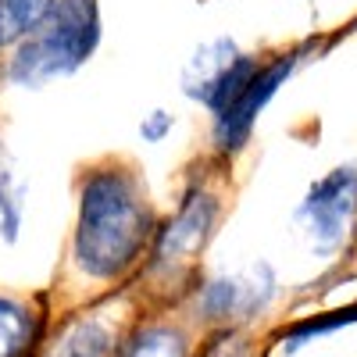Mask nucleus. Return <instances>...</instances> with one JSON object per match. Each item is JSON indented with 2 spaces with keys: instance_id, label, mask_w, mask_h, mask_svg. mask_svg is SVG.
Wrapping results in <instances>:
<instances>
[{
  "instance_id": "f257e3e1",
  "label": "nucleus",
  "mask_w": 357,
  "mask_h": 357,
  "mask_svg": "<svg viewBox=\"0 0 357 357\" xmlns=\"http://www.w3.org/2000/svg\"><path fill=\"white\" fill-rule=\"evenodd\" d=\"M151 207L139 178L126 168L89 172L79 197L75 264L93 279H114L136 264L151 240Z\"/></svg>"
},
{
  "instance_id": "f03ea898",
  "label": "nucleus",
  "mask_w": 357,
  "mask_h": 357,
  "mask_svg": "<svg viewBox=\"0 0 357 357\" xmlns=\"http://www.w3.org/2000/svg\"><path fill=\"white\" fill-rule=\"evenodd\" d=\"M97 40V0H57L54 11L18 43L8 65V79L25 89H40L57 75H72L79 65L89 61Z\"/></svg>"
},
{
  "instance_id": "7ed1b4c3",
  "label": "nucleus",
  "mask_w": 357,
  "mask_h": 357,
  "mask_svg": "<svg viewBox=\"0 0 357 357\" xmlns=\"http://www.w3.org/2000/svg\"><path fill=\"white\" fill-rule=\"evenodd\" d=\"M357 215V168H336L307 190L296 207V225L318 254H333L343 247Z\"/></svg>"
},
{
  "instance_id": "20e7f679",
  "label": "nucleus",
  "mask_w": 357,
  "mask_h": 357,
  "mask_svg": "<svg viewBox=\"0 0 357 357\" xmlns=\"http://www.w3.org/2000/svg\"><path fill=\"white\" fill-rule=\"evenodd\" d=\"M293 65H296V54H286V57H279V61L264 65V68L254 75V82L247 86V93L236 100L229 111H222V114L215 118V143H218V151L236 154V151H240V146L250 139V129H254V122H257V114L264 111L268 100L275 97V89L289 79Z\"/></svg>"
},
{
  "instance_id": "39448f33",
  "label": "nucleus",
  "mask_w": 357,
  "mask_h": 357,
  "mask_svg": "<svg viewBox=\"0 0 357 357\" xmlns=\"http://www.w3.org/2000/svg\"><path fill=\"white\" fill-rule=\"evenodd\" d=\"M215 215H218V200L204 190H193L186 197V204L178 207V215L161 229L158 247H154V264H186L190 257H197L204 250V243L211 240L215 229Z\"/></svg>"
},
{
  "instance_id": "423d86ee",
  "label": "nucleus",
  "mask_w": 357,
  "mask_h": 357,
  "mask_svg": "<svg viewBox=\"0 0 357 357\" xmlns=\"http://www.w3.org/2000/svg\"><path fill=\"white\" fill-rule=\"evenodd\" d=\"M275 289V279L268 272V264L250 268L247 275H225L215 279L200 296L204 318H232V314H250L268 304V296Z\"/></svg>"
},
{
  "instance_id": "0eeeda50",
  "label": "nucleus",
  "mask_w": 357,
  "mask_h": 357,
  "mask_svg": "<svg viewBox=\"0 0 357 357\" xmlns=\"http://www.w3.org/2000/svg\"><path fill=\"white\" fill-rule=\"evenodd\" d=\"M240 61V50H236V43L229 36L222 40H211V43H204L193 57H190V65L183 72V89H186V97L200 100L204 107L211 104L215 97V89L222 86V79L229 75V68Z\"/></svg>"
},
{
  "instance_id": "6e6552de",
  "label": "nucleus",
  "mask_w": 357,
  "mask_h": 357,
  "mask_svg": "<svg viewBox=\"0 0 357 357\" xmlns=\"http://www.w3.org/2000/svg\"><path fill=\"white\" fill-rule=\"evenodd\" d=\"M57 0H0V47L25 40L54 11Z\"/></svg>"
},
{
  "instance_id": "1a4fd4ad",
  "label": "nucleus",
  "mask_w": 357,
  "mask_h": 357,
  "mask_svg": "<svg viewBox=\"0 0 357 357\" xmlns=\"http://www.w3.org/2000/svg\"><path fill=\"white\" fill-rule=\"evenodd\" d=\"M107 347H111V329L97 318H86V321L72 325L50 357H104Z\"/></svg>"
},
{
  "instance_id": "9d476101",
  "label": "nucleus",
  "mask_w": 357,
  "mask_h": 357,
  "mask_svg": "<svg viewBox=\"0 0 357 357\" xmlns=\"http://www.w3.org/2000/svg\"><path fill=\"white\" fill-rule=\"evenodd\" d=\"M33 340V314L0 296V357H22Z\"/></svg>"
},
{
  "instance_id": "9b49d317",
  "label": "nucleus",
  "mask_w": 357,
  "mask_h": 357,
  "mask_svg": "<svg viewBox=\"0 0 357 357\" xmlns=\"http://www.w3.org/2000/svg\"><path fill=\"white\" fill-rule=\"evenodd\" d=\"M122 357H186V340H183V333L158 325V329L139 333Z\"/></svg>"
},
{
  "instance_id": "f8f14e48",
  "label": "nucleus",
  "mask_w": 357,
  "mask_h": 357,
  "mask_svg": "<svg viewBox=\"0 0 357 357\" xmlns=\"http://www.w3.org/2000/svg\"><path fill=\"white\" fill-rule=\"evenodd\" d=\"M350 321H357V307L333 311V314H321V318H307V321H296L293 329L282 336V347H286V350H296L301 343H307L311 336L333 333V329H340V325H350Z\"/></svg>"
},
{
  "instance_id": "ddd939ff",
  "label": "nucleus",
  "mask_w": 357,
  "mask_h": 357,
  "mask_svg": "<svg viewBox=\"0 0 357 357\" xmlns=\"http://www.w3.org/2000/svg\"><path fill=\"white\" fill-rule=\"evenodd\" d=\"M0 211H4V240L18 236V215H22V190L11 183V175L0 161Z\"/></svg>"
},
{
  "instance_id": "4468645a",
  "label": "nucleus",
  "mask_w": 357,
  "mask_h": 357,
  "mask_svg": "<svg viewBox=\"0 0 357 357\" xmlns=\"http://www.w3.org/2000/svg\"><path fill=\"white\" fill-rule=\"evenodd\" d=\"M168 132H172V114H168V111H151V114H143V122H139L143 143H161Z\"/></svg>"
},
{
  "instance_id": "2eb2a0df",
  "label": "nucleus",
  "mask_w": 357,
  "mask_h": 357,
  "mask_svg": "<svg viewBox=\"0 0 357 357\" xmlns=\"http://www.w3.org/2000/svg\"><path fill=\"white\" fill-rule=\"evenodd\" d=\"M204 357H247V343L236 336V333H225V336L207 343Z\"/></svg>"
},
{
  "instance_id": "dca6fc26",
  "label": "nucleus",
  "mask_w": 357,
  "mask_h": 357,
  "mask_svg": "<svg viewBox=\"0 0 357 357\" xmlns=\"http://www.w3.org/2000/svg\"><path fill=\"white\" fill-rule=\"evenodd\" d=\"M354 29H357V22H354Z\"/></svg>"
}]
</instances>
